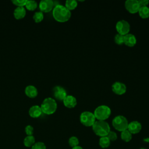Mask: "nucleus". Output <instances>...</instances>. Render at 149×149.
<instances>
[{
    "label": "nucleus",
    "instance_id": "obj_20",
    "mask_svg": "<svg viewBox=\"0 0 149 149\" xmlns=\"http://www.w3.org/2000/svg\"><path fill=\"white\" fill-rule=\"evenodd\" d=\"M35 143V138L32 136H27L23 140V144L26 147H32Z\"/></svg>",
    "mask_w": 149,
    "mask_h": 149
},
{
    "label": "nucleus",
    "instance_id": "obj_24",
    "mask_svg": "<svg viewBox=\"0 0 149 149\" xmlns=\"http://www.w3.org/2000/svg\"><path fill=\"white\" fill-rule=\"evenodd\" d=\"M68 143H69V146L70 147H72V148H73L74 147H76V146H79V139L77 137L72 136L69 138Z\"/></svg>",
    "mask_w": 149,
    "mask_h": 149
},
{
    "label": "nucleus",
    "instance_id": "obj_25",
    "mask_svg": "<svg viewBox=\"0 0 149 149\" xmlns=\"http://www.w3.org/2000/svg\"><path fill=\"white\" fill-rule=\"evenodd\" d=\"M33 18L34 19V20L38 23V22H40L42 20L43 18H44V15L43 13L41 11H38L34 13V14L33 15Z\"/></svg>",
    "mask_w": 149,
    "mask_h": 149
},
{
    "label": "nucleus",
    "instance_id": "obj_6",
    "mask_svg": "<svg viewBox=\"0 0 149 149\" xmlns=\"http://www.w3.org/2000/svg\"><path fill=\"white\" fill-rule=\"evenodd\" d=\"M80 121L85 126H92L95 122V118L93 113L90 111H84L80 116Z\"/></svg>",
    "mask_w": 149,
    "mask_h": 149
},
{
    "label": "nucleus",
    "instance_id": "obj_10",
    "mask_svg": "<svg viewBox=\"0 0 149 149\" xmlns=\"http://www.w3.org/2000/svg\"><path fill=\"white\" fill-rule=\"evenodd\" d=\"M112 90L116 94L122 95L126 91V86L123 83L116 81L112 85Z\"/></svg>",
    "mask_w": 149,
    "mask_h": 149
},
{
    "label": "nucleus",
    "instance_id": "obj_2",
    "mask_svg": "<svg viewBox=\"0 0 149 149\" xmlns=\"http://www.w3.org/2000/svg\"><path fill=\"white\" fill-rule=\"evenodd\" d=\"M92 128L94 133L100 137L107 136L111 130L109 124L105 120H95Z\"/></svg>",
    "mask_w": 149,
    "mask_h": 149
},
{
    "label": "nucleus",
    "instance_id": "obj_8",
    "mask_svg": "<svg viewBox=\"0 0 149 149\" xmlns=\"http://www.w3.org/2000/svg\"><path fill=\"white\" fill-rule=\"evenodd\" d=\"M125 6L126 10L131 13L138 12L140 5L137 0H127L125 1Z\"/></svg>",
    "mask_w": 149,
    "mask_h": 149
},
{
    "label": "nucleus",
    "instance_id": "obj_31",
    "mask_svg": "<svg viewBox=\"0 0 149 149\" xmlns=\"http://www.w3.org/2000/svg\"><path fill=\"white\" fill-rule=\"evenodd\" d=\"M139 3L141 6H147V5L149 3L148 0H139Z\"/></svg>",
    "mask_w": 149,
    "mask_h": 149
},
{
    "label": "nucleus",
    "instance_id": "obj_19",
    "mask_svg": "<svg viewBox=\"0 0 149 149\" xmlns=\"http://www.w3.org/2000/svg\"><path fill=\"white\" fill-rule=\"evenodd\" d=\"M138 12L143 19H147L149 17V8L148 6H141Z\"/></svg>",
    "mask_w": 149,
    "mask_h": 149
},
{
    "label": "nucleus",
    "instance_id": "obj_18",
    "mask_svg": "<svg viewBox=\"0 0 149 149\" xmlns=\"http://www.w3.org/2000/svg\"><path fill=\"white\" fill-rule=\"evenodd\" d=\"M111 144V141L107 136L101 137L99 139V145L102 148H108Z\"/></svg>",
    "mask_w": 149,
    "mask_h": 149
},
{
    "label": "nucleus",
    "instance_id": "obj_17",
    "mask_svg": "<svg viewBox=\"0 0 149 149\" xmlns=\"http://www.w3.org/2000/svg\"><path fill=\"white\" fill-rule=\"evenodd\" d=\"M26 9L23 6H17L13 12L14 16L17 19H20L24 17L26 15Z\"/></svg>",
    "mask_w": 149,
    "mask_h": 149
},
{
    "label": "nucleus",
    "instance_id": "obj_3",
    "mask_svg": "<svg viewBox=\"0 0 149 149\" xmlns=\"http://www.w3.org/2000/svg\"><path fill=\"white\" fill-rule=\"evenodd\" d=\"M42 112L45 114L50 115L55 112L57 108V103L55 99L51 97L45 98L41 105Z\"/></svg>",
    "mask_w": 149,
    "mask_h": 149
},
{
    "label": "nucleus",
    "instance_id": "obj_23",
    "mask_svg": "<svg viewBox=\"0 0 149 149\" xmlns=\"http://www.w3.org/2000/svg\"><path fill=\"white\" fill-rule=\"evenodd\" d=\"M25 6L28 10H34L37 7V2L34 0H28Z\"/></svg>",
    "mask_w": 149,
    "mask_h": 149
},
{
    "label": "nucleus",
    "instance_id": "obj_26",
    "mask_svg": "<svg viewBox=\"0 0 149 149\" xmlns=\"http://www.w3.org/2000/svg\"><path fill=\"white\" fill-rule=\"evenodd\" d=\"M115 42L119 45L122 44L124 42V36L120 34L119 33L116 34L114 37Z\"/></svg>",
    "mask_w": 149,
    "mask_h": 149
},
{
    "label": "nucleus",
    "instance_id": "obj_28",
    "mask_svg": "<svg viewBox=\"0 0 149 149\" xmlns=\"http://www.w3.org/2000/svg\"><path fill=\"white\" fill-rule=\"evenodd\" d=\"M107 136L108 137V138L109 139V140L111 141H115L118 138L117 134L115 132L111 131V130L109 131V132L108 133V134H107Z\"/></svg>",
    "mask_w": 149,
    "mask_h": 149
},
{
    "label": "nucleus",
    "instance_id": "obj_29",
    "mask_svg": "<svg viewBox=\"0 0 149 149\" xmlns=\"http://www.w3.org/2000/svg\"><path fill=\"white\" fill-rule=\"evenodd\" d=\"M34 128L31 125H27L25 127V132L27 136H32L33 134Z\"/></svg>",
    "mask_w": 149,
    "mask_h": 149
},
{
    "label": "nucleus",
    "instance_id": "obj_11",
    "mask_svg": "<svg viewBox=\"0 0 149 149\" xmlns=\"http://www.w3.org/2000/svg\"><path fill=\"white\" fill-rule=\"evenodd\" d=\"M54 3L52 0H42L39 4V8L41 12H48L53 9Z\"/></svg>",
    "mask_w": 149,
    "mask_h": 149
},
{
    "label": "nucleus",
    "instance_id": "obj_30",
    "mask_svg": "<svg viewBox=\"0 0 149 149\" xmlns=\"http://www.w3.org/2000/svg\"><path fill=\"white\" fill-rule=\"evenodd\" d=\"M12 2L17 6H23L26 5L27 0H12Z\"/></svg>",
    "mask_w": 149,
    "mask_h": 149
},
{
    "label": "nucleus",
    "instance_id": "obj_33",
    "mask_svg": "<svg viewBox=\"0 0 149 149\" xmlns=\"http://www.w3.org/2000/svg\"><path fill=\"white\" fill-rule=\"evenodd\" d=\"M140 149H146V148H140Z\"/></svg>",
    "mask_w": 149,
    "mask_h": 149
},
{
    "label": "nucleus",
    "instance_id": "obj_4",
    "mask_svg": "<svg viewBox=\"0 0 149 149\" xmlns=\"http://www.w3.org/2000/svg\"><path fill=\"white\" fill-rule=\"evenodd\" d=\"M95 119L98 120H105L108 119L111 113L110 108L107 105H102L97 107L94 112Z\"/></svg>",
    "mask_w": 149,
    "mask_h": 149
},
{
    "label": "nucleus",
    "instance_id": "obj_5",
    "mask_svg": "<svg viewBox=\"0 0 149 149\" xmlns=\"http://www.w3.org/2000/svg\"><path fill=\"white\" fill-rule=\"evenodd\" d=\"M112 124L116 130L122 132V131L127 129L129 122L127 119L124 116L117 115L113 119Z\"/></svg>",
    "mask_w": 149,
    "mask_h": 149
},
{
    "label": "nucleus",
    "instance_id": "obj_21",
    "mask_svg": "<svg viewBox=\"0 0 149 149\" xmlns=\"http://www.w3.org/2000/svg\"><path fill=\"white\" fill-rule=\"evenodd\" d=\"M120 137L125 142H129L132 138V134L127 130L122 131L120 134Z\"/></svg>",
    "mask_w": 149,
    "mask_h": 149
},
{
    "label": "nucleus",
    "instance_id": "obj_9",
    "mask_svg": "<svg viewBox=\"0 0 149 149\" xmlns=\"http://www.w3.org/2000/svg\"><path fill=\"white\" fill-rule=\"evenodd\" d=\"M53 95L56 99L60 101H63L67 95V93L63 87L59 86H56L53 88Z\"/></svg>",
    "mask_w": 149,
    "mask_h": 149
},
{
    "label": "nucleus",
    "instance_id": "obj_22",
    "mask_svg": "<svg viewBox=\"0 0 149 149\" xmlns=\"http://www.w3.org/2000/svg\"><path fill=\"white\" fill-rule=\"evenodd\" d=\"M77 6V2L76 0H67L65 2V7L70 11L75 9Z\"/></svg>",
    "mask_w": 149,
    "mask_h": 149
},
{
    "label": "nucleus",
    "instance_id": "obj_12",
    "mask_svg": "<svg viewBox=\"0 0 149 149\" xmlns=\"http://www.w3.org/2000/svg\"><path fill=\"white\" fill-rule=\"evenodd\" d=\"M142 128L141 124L137 121V120H134L132 121L128 124V127H127V130L132 134H137L139 133Z\"/></svg>",
    "mask_w": 149,
    "mask_h": 149
},
{
    "label": "nucleus",
    "instance_id": "obj_14",
    "mask_svg": "<svg viewBox=\"0 0 149 149\" xmlns=\"http://www.w3.org/2000/svg\"><path fill=\"white\" fill-rule=\"evenodd\" d=\"M137 42L136 38L133 34L128 33L124 36V44L128 47H133Z\"/></svg>",
    "mask_w": 149,
    "mask_h": 149
},
{
    "label": "nucleus",
    "instance_id": "obj_1",
    "mask_svg": "<svg viewBox=\"0 0 149 149\" xmlns=\"http://www.w3.org/2000/svg\"><path fill=\"white\" fill-rule=\"evenodd\" d=\"M52 15L56 20L60 22H65L70 18L71 12L65 6L56 5L52 9Z\"/></svg>",
    "mask_w": 149,
    "mask_h": 149
},
{
    "label": "nucleus",
    "instance_id": "obj_16",
    "mask_svg": "<svg viewBox=\"0 0 149 149\" xmlns=\"http://www.w3.org/2000/svg\"><path fill=\"white\" fill-rule=\"evenodd\" d=\"M25 93L28 97L34 98L37 95L38 91L35 86L33 85H29L25 88Z\"/></svg>",
    "mask_w": 149,
    "mask_h": 149
},
{
    "label": "nucleus",
    "instance_id": "obj_27",
    "mask_svg": "<svg viewBox=\"0 0 149 149\" xmlns=\"http://www.w3.org/2000/svg\"><path fill=\"white\" fill-rule=\"evenodd\" d=\"M31 149H46V146L44 143L38 141L34 143L31 147Z\"/></svg>",
    "mask_w": 149,
    "mask_h": 149
},
{
    "label": "nucleus",
    "instance_id": "obj_15",
    "mask_svg": "<svg viewBox=\"0 0 149 149\" xmlns=\"http://www.w3.org/2000/svg\"><path fill=\"white\" fill-rule=\"evenodd\" d=\"M42 110L41 107L35 105L31 106L29 111V115L32 118H38L42 113Z\"/></svg>",
    "mask_w": 149,
    "mask_h": 149
},
{
    "label": "nucleus",
    "instance_id": "obj_32",
    "mask_svg": "<svg viewBox=\"0 0 149 149\" xmlns=\"http://www.w3.org/2000/svg\"><path fill=\"white\" fill-rule=\"evenodd\" d=\"M72 149H83L81 147H80V146H76V147H73V148H72Z\"/></svg>",
    "mask_w": 149,
    "mask_h": 149
},
{
    "label": "nucleus",
    "instance_id": "obj_7",
    "mask_svg": "<svg viewBox=\"0 0 149 149\" xmlns=\"http://www.w3.org/2000/svg\"><path fill=\"white\" fill-rule=\"evenodd\" d=\"M115 27L118 33L123 36L128 34L130 29V26L129 22L125 20H120L117 22Z\"/></svg>",
    "mask_w": 149,
    "mask_h": 149
},
{
    "label": "nucleus",
    "instance_id": "obj_13",
    "mask_svg": "<svg viewBox=\"0 0 149 149\" xmlns=\"http://www.w3.org/2000/svg\"><path fill=\"white\" fill-rule=\"evenodd\" d=\"M63 104L69 108H74L77 105L76 98L72 95H67L63 100Z\"/></svg>",
    "mask_w": 149,
    "mask_h": 149
}]
</instances>
